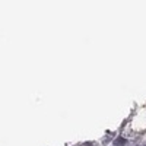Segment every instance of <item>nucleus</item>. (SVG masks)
<instances>
[{
  "label": "nucleus",
  "instance_id": "nucleus-1",
  "mask_svg": "<svg viewBox=\"0 0 146 146\" xmlns=\"http://www.w3.org/2000/svg\"><path fill=\"white\" fill-rule=\"evenodd\" d=\"M124 143H126V140H124L123 137H118V139H115L114 146H124Z\"/></svg>",
  "mask_w": 146,
  "mask_h": 146
}]
</instances>
